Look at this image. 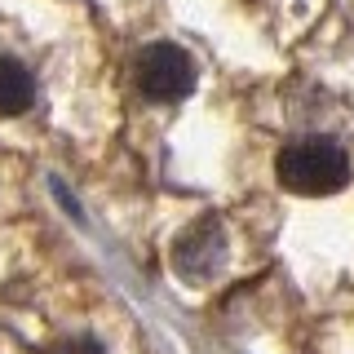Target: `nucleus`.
Returning a JSON list of instances; mask_svg holds the SVG:
<instances>
[{"instance_id":"obj_2","label":"nucleus","mask_w":354,"mask_h":354,"mask_svg":"<svg viewBox=\"0 0 354 354\" xmlns=\"http://www.w3.org/2000/svg\"><path fill=\"white\" fill-rule=\"evenodd\" d=\"M138 88L155 102H182L195 88V62L182 44H147L138 58Z\"/></svg>"},{"instance_id":"obj_3","label":"nucleus","mask_w":354,"mask_h":354,"mask_svg":"<svg viewBox=\"0 0 354 354\" xmlns=\"http://www.w3.org/2000/svg\"><path fill=\"white\" fill-rule=\"evenodd\" d=\"M221 261H226V230H221L213 217L186 226L182 235L173 239V270H177V279H186V283H208L221 270Z\"/></svg>"},{"instance_id":"obj_4","label":"nucleus","mask_w":354,"mask_h":354,"mask_svg":"<svg viewBox=\"0 0 354 354\" xmlns=\"http://www.w3.org/2000/svg\"><path fill=\"white\" fill-rule=\"evenodd\" d=\"M36 102V80L18 58L0 53V115H22Z\"/></svg>"},{"instance_id":"obj_1","label":"nucleus","mask_w":354,"mask_h":354,"mask_svg":"<svg viewBox=\"0 0 354 354\" xmlns=\"http://www.w3.org/2000/svg\"><path fill=\"white\" fill-rule=\"evenodd\" d=\"M274 173L292 195H332L350 182V160L328 138H301L279 151Z\"/></svg>"},{"instance_id":"obj_5","label":"nucleus","mask_w":354,"mask_h":354,"mask_svg":"<svg viewBox=\"0 0 354 354\" xmlns=\"http://www.w3.org/2000/svg\"><path fill=\"white\" fill-rule=\"evenodd\" d=\"M44 354H106L93 337H62L53 346H44Z\"/></svg>"}]
</instances>
